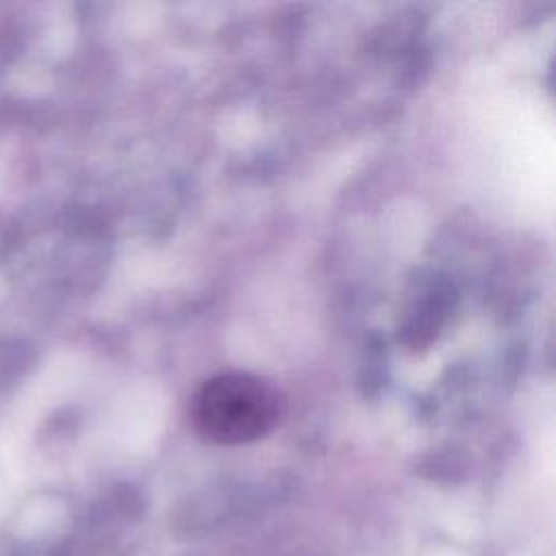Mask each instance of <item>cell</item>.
I'll return each instance as SVG.
<instances>
[{
  "label": "cell",
  "mask_w": 556,
  "mask_h": 556,
  "mask_svg": "<svg viewBox=\"0 0 556 556\" xmlns=\"http://www.w3.org/2000/svg\"><path fill=\"white\" fill-rule=\"evenodd\" d=\"M280 417L276 389L258 376L226 371L208 378L193 395V430L215 445H243L267 437Z\"/></svg>",
  "instance_id": "6da1fadb"
}]
</instances>
